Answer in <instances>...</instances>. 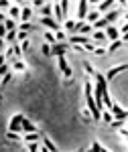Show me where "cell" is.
I'll list each match as a JSON object with an SVG mask.
<instances>
[{"instance_id":"17","label":"cell","mask_w":128,"mask_h":152,"mask_svg":"<svg viewBox=\"0 0 128 152\" xmlns=\"http://www.w3.org/2000/svg\"><path fill=\"white\" fill-rule=\"evenodd\" d=\"M41 14H43V18H49V16H53V6H51V4H45V6L41 8Z\"/></svg>"},{"instance_id":"41","label":"cell","mask_w":128,"mask_h":152,"mask_svg":"<svg viewBox=\"0 0 128 152\" xmlns=\"http://www.w3.org/2000/svg\"><path fill=\"white\" fill-rule=\"evenodd\" d=\"M6 37V28H4V24H0V39H4Z\"/></svg>"},{"instance_id":"13","label":"cell","mask_w":128,"mask_h":152,"mask_svg":"<svg viewBox=\"0 0 128 152\" xmlns=\"http://www.w3.org/2000/svg\"><path fill=\"white\" fill-rule=\"evenodd\" d=\"M120 47H122V41H120V39H118V41H114V43H110V47L106 49V55H112V53H116Z\"/></svg>"},{"instance_id":"1","label":"cell","mask_w":128,"mask_h":152,"mask_svg":"<svg viewBox=\"0 0 128 152\" xmlns=\"http://www.w3.org/2000/svg\"><path fill=\"white\" fill-rule=\"evenodd\" d=\"M59 69H61V73H63L65 81H69V79H71V75H73V71H71V65L67 63L65 55H61V57H59Z\"/></svg>"},{"instance_id":"40","label":"cell","mask_w":128,"mask_h":152,"mask_svg":"<svg viewBox=\"0 0 128 152\" xmlns=\"http://www.w3.org/2000/svg\"><path fill=\"white\" fill-rule=\"evenodd\" d=\"M6 73H8V65L4 63V65L0 67V77H2V75H6Z\"/></svg>"},{"instance_id":"6","label":"cell","mask_w":128,"mask_h":152,"mask_svg":"<svg viewBox=\"0 0 128 152\" xmlns=\"http://www.w3.org/2000/svg\"><path fill=\"white\" fill-rule=\"evenodd\" d=\"M23 114H16V116H12L10 120V126H8V132H21V122H23Z\"/></svg>"},{"instance_id":"10","label":"cell","mask_w":128,"mask_h":152,"mask_svg":"<svg viewBox=\"0 0 128 152\" xmlns=\"http://www.w3.org/2000/svg\"><path fill=\"white\" fill-rule=\"evenodd\" d=\"M77 6H79V8H77V16H79V20H83V18L88 16V12H90V10H88V6H90V4H88V0H82Z\"/></svg>"},{"instance_id":"44","label":"cell","mask_w":128,"mask_h":152,"mask_svg":"<svg viewBox=\"0 0 128 152\" xmlns=\"http://www.w3.org/2000/svg\"><path fill=\"white\" fill-rule=\"evenodd\" d=\"M21 49H23V51H24V49H29V39H26V41H23V45H21Z\"/></svg>"},{"instance_id":"25","label":"cell","mask_w":128,"mask_h":152,"mask_svg":"<svg viewBox=\"0 0 128 152\" xmlns=\"http://www.w3.org/2000/svg\"><path fill=\"white\" fill-rule=\"evenodd\" d=\"M24 140H26V142H37V140H39V134H37V132H31V134H24Z\"/></svg>"},{"instance_id":"27","label":"cell","mask_w":128,"mask_h":152,"mask_svg":"<svg viewBox=\"0 0 128 152\" xmlns=\"http://www.w3.org/2000/svg\"><path fill=\"white\" fill-rule=\"evenodd\" d=\"M85 18H88V20H90V23H96V20H98V18H100V14H98V12H88V16H85ZM88 23V24H90Z\"/></svg>"},{"instance_id":"18","label":"cell","mask_w":128,"mask_h":152,"mask_svg":"<svg viewBox=\"0 0 128 152\" xmlns=\"http://www.w3.org/2000/svg\"><path fill=\"white\" fill-rule=\"evenodd\" d=\"M43 146H45V148H47V150H49V152H57V146H55L53 142L49 140L47 136H45V138H43Z\"/></svg>"},{"instance_id":"34","label":"cell","mask_w":128,"mask_h":152,"mask_svg":"<svg viewBox=\"0 0 128 152\" xmlns=\"http://www.w3.org/2000/svg\"><path fill=\"white\" fill-rule=\"evenodd\" d=\"M100 116H102V120H104V122H112V114H110V112H102Z\"/></svg>"},{"instance_id":"50","label":"cell","mask_w":128,"mask_h":152,"mask_svg":"<svg viewBox=\"0 0 128 152\" xmlns=\"http://www.w3.org/2000/svg\"><path fill=\"white\" fill-rule=\"evenodd\" d=\"M79 152H83V150H79Z\"/></svg>"},{"instance_id":"9","label":"cell","mask_w":128,"mask_h":152,"mask_svg":"<svg viewBox=\"0 0 128 152\" xmlns=\"http://www.w3.org/2000/svg\"><path fill=\"white\" fill-rule=\"evenodd\" d=\"M90 41H96V45H100V43H106L108 39H106V33H104V31H93L92 37H90Z\"/></svg>"},{"instance_id":"24","label":"cell","mask_w":128,"mask_h":152,"mask_svg":"<svg viewBox=\"0 0 128 152\" xmlns=\"http://www.w3.org/2000/svg\"><path fill=\"white\" fill-rule=\"evenodd\" d=\"M10 18L12 20L21 18V8H18V6H10Z\"/></svg>"},{"instance_id":"43","label":"cell","mask_w":128,"mask_h":152,"mask_svg":"<svg viewBox=\"0 0 128 152\" xmlns=\"http://www.w3.org/2000/svg\"><path fill=\"white\" fill-rule=\"evenodd\" d=\"M90 116H92V114H90L88 110H83V120H85V122H90Z\"/></svg>"},{"instance_id":"5","label":"cell","mask_w":128,"mask_h":152,"mask_svg":"<svg viewBox=\"0 0 128 152\" xmlns=\"http://www.w3.org/2000/svg\"><path fill=\"white\" fill-rule=\"evenodd\" d=\"M122 71H126V63H122V65H118V67H112V69H110V71H108V73L104 75L106 83L110 81V79H114V77H116L118 73H122Z\"/></svg>"},{"instance_id":"48","label":"cell","mask_w":128,"mask_h":152,"mask_svg":"<svg viewBox=\"0 0 128 152\" xmlns=\"http://www.w3.org/2000/svg\"><path fill=\"white\" fill-rule=\"evenodd\" d=\"M39 152H49V150H47L45 146H41V148H39Z\"/></svg>"},{"instance_id":"16","label":"cell","mask_w":128,"mask_h":152,"mask_svg":"<svg viewBox=\"0 0 128 152\" xmlns=\"http://www.w3.org/2000/svg\"><path fill=\"white\" fill-rule=\"evenodd\" d=\"M35 26H33V23H18V26H16V31H23V33H29V31H33Z\"/></svg>"},{"instance_id":"37","label":"cell","mask_w":128,"mask_h":152,"mask_svg":"<svg viewBox=\"0 0 128 152\" xmlns=\"http://www.w3.org/2000/svg\"><path fill=\"white\" fill-rule=\"evenodd\" d=\"M83 152H100V144H98V142H93L92 148H90V150H83Z\"/></svg>"},{"instance_id":"14","label":"cell","mask_w":128,"mask_h":152,"mask_svg":"<svg viewBox=\"0 0 128 152\" xmlns=\"http://www.w3.org/2000/svg\"><path fill=\"white\" fill-rule=\"evenodd\" d=\"M118 16H120V10H110L108 14H106V18H104V20H106L108 24H112L114 20H118Z\"/></svg>"},{"instance_id":"19","label":"cell","mask_w":128,"mask_h":152,"mask_svg":"<svg viewBox=\"0 0 128 152\" xmlns=\"http://www.w3.org/2000/svg\"><path fill=\"white\" fill-rule=\"evenodd\" d=\"M53 14H55V18H57V20H63V12H61L59 2H55V4H53Z\"/></svg>"},{"instance_id":"46","label":"cell","mask_w":128,"mask_h":152,"mask_svg":"<svg viewBox=\"0 0 128 152\" xmlns=\"http://www.w3.org/2000/svg\"><path fill=\"white\" fill-rule=\"evenodd\" d=\"M4 63H6V57H4V55H0V67H2Z\"/></svg>"},{"instance_id":"11","label":"cell","mask_w":128,"mask_h":152,"mask_svg":"<svg viewBox=\"0 0 128 152\" xmlns=\"http://www.w3.org/2000/svg\"><path fill=\"white\" fill-rule=\"evenodd\" d=\"M21 130H24L26 134H31V132H37L35 124H33L31 120H26V118H23V122H21Z\"/></svg>"},{"instance_id":"8","label":"cell","mask_w":128,"mask_h":152,"mask_svg":"<svg viewBox=\"0 0 128 152\" xmlns=\"http://www.w3.org/2000/svg\"><path fill=\"white\" fill-rule=\"evenodd\" d=\"M106 39H110L112 43L120 39V33H118L116 26H112V24H108V26H106Z\"/></svg>"},{"instance_id":"21","label":"cell","mask_w":128,"mask_h":152,"mask_svg":"<svg viewBox=\"0 0 128 152\" xmlns=\"http://www.w3.org/2000/svg\"><path fill=\"white\" fill-rule=\"evenodd\" d=\"M114 2L112 0H104V2H100V6H98V10L100 12H106V10H110V6H112Z\"/></svg>"},{"instance_id":"7","label":"cell","mask_w":128,"mask_h":152,"mask_svg":"<svg viewBox=\"0 0 128 152\" xmlns=\"http://www.w3.org/2000/svg\"><path fill=\"white\" fill-rule=\"evenodd\" d=\"M67 43H69V45H79V47H85V45H88V43H90V37H83V35H75V37H69V39H67Z\"/></svg>"},{"instance_id":"3","label":"cell","mask_w":128,"mask_h":152,"mask_svg":"<svg viewBox=\"0 0 128 152\" xmlns=\"http://www.w3.org/2000/svg\"><path fill=\"white\" fill-rule=\"evenodd\" d=\"M110 114H112V118H116V120H126V110H122L118 104H112L110 105Z\"/></svg>"},{"instance_id":"32","label":"cell","mask_w":128,"mask_h":152,"mask_svg":"<svg viewBox=\"0 0 128 152\" xmlns=\"http://www.w3.org/2000/svg\"><path fill=\"white\" fill-rule=\"evenodd\" d=\"M6 138H8V140H21L18 132H8V134H6Z\"/></svg>"},{"instance_id":"42","label":"cell","mask_w":128,"mask_h":152,"mask_svg":"<svg viewBox=\"0 0 128 152\" xmlns=\"http://www.w3.org/2000/svg\"><path fill=\"white\" fill-rule=\"evenodd\" d=\"M6 6H10V2L8 0H0V8H6Z\"/></svg>"},{"instance_id":"28","label":"cell","mask_w":128,"mask_h":152,"mask_svg":"<svg viewBox=\"0 0 128 152\" xmlns=\"http://www.w3.org/2000/svg\"><path fill=\"white\" fill-rule=\"evenodd\" d=\"M59 6H61V12H63V16H65L67 10H69V2H67V0H61V2H59Z\"/></svg>"},{"instance_id":"22","label":"cell","mask_w":128,"mask_h":152,"mask_svg":"<svg viewBox=\"0 0 128 152\" xmlns=\"http://www.w3.org/2000/svg\"><path fill=\"white\" fill-rule=\"evenodd\" d=\"M124 124H126V120H112V122H110V126H112L114 130L124 128Z\"/></svg>"},{"instance_id":"38","label":"cell","mask_w":128,"mask_h":152,"mask_svg":"<svg viewBox=\"0 0 128 152\" xmlns=\"http://www.w3.org/2000/svg\"><path fill=\"white\" fill-rule=\"evenodd\" d=\"M83 67H85V71H88L90 75H96V71H93V67L90 65V63H83Z\"/></svg>"},{"instance_id":"33","label":"cell","mask_w":128,"mask_h":152,"mask_svg":"<svg viewBox=\"0 0 128 152\" xmlns=\"http://www.w3.org/2000/svg\"><path fill=\"white\" fill-rule=\"evenodd\" d=\"M92 53L100 57V55H106V49H102V47H93V51H92Z\"/></svg>"},{"instance_id":"47","label":"cell","mask_w":128,"mask_h":152,"mask_svg":"<svg viewBox=\"0 0 128 152\" xmlns=\"http://www.w3.org/2000/svg\"><path fill=\"white\" fill-rule=\"evenodd\" d=\"M4 49V39H0V51Z\"/></svg>"},{"instance_id":"29","label":"cell","mask_w":128,"mask_h":152,"mask_svg":"<svg viewBox=\"0 0 128 152\" xmlns=\"http://www.w3.org/2000/svg\"><path fill=\"white\" fill-rule=\"evenodd\" d=\"M12 79V73L10 71H8V73H6V75H2V77H0V83H2V87H4V85H6V83L10 81Z\"/></svg>"},{"instance_id":"2","label":"cell","mask_w":128,"mask_h":152,"mask_svg":"<svg viewBox=\"0 0 128 152\" xmlns=\"http://www.w3.org/2000/svg\"><path fill=\"white\" fill-rule=\"evenodd\" d=\"M69 49H71L69 43H55V45L51 47V57H53V55L61 57V55H65V53H67Z\"/></svg>"},{"instance_id":"45","label":"cell","mask_w":128,"mask_h":152,"mask_svg":"<svg viewBox=\"0 0 128 152\" xmlns=\"http://www.w3.org/2000/svg\"><path fill=\"white\" fill-rule=\"evenodd\" d=\"M35 6H41V8H43V6H45V2H43V0H35Z\"/></svg>"},{"instance_id":"15","label":"cell","mask_w":128,"mask_h":152,"mask_svg":"<svg viewBox=\"0 0 128 152\" xmlns=\"http://www.w3.org/2000/svg\"><path fill=\"white\" fill-rule=\"evenodd\" d=\"M4 28H6V33H10V31H16V26H18V23H16V20H12V18H6V20H4Z\"/></svg>"},{"instance_id":"4","label":"cell","mask_w":128,"mask_h":152,"mask_svg":"<svg viewBox=\"0 0 128 152\" xmlns=\"http://www.w3.org/2000/svg\"><path fill=\"white\" fill-rule=\"evenodd\" d=\"M41 24L45 26L49 33H57V31H59V23L53 20V16H49V18H41Z\"/></svg>"},{"instance_id":"20","label":"cell","mask_w":128,"mask_h":152,"mask_svg":"<svg viewBox=\"0 0 128 152\" xmlns=\"http://www.w3.org/2000/svg\"><path fill=\"white\" fill-rule=\"evenodd\" d=\"M106 26H108V23H106L104 18H100V20H96V23L92 24L93 31H102V28H106Z\"/></svg>"},{"instance_id":"26","label":"cell","mask_w":128,"mask_h":152,"mask_svg":"<svg viewBox=\"0 0 128 152\" xmlns=\"http://www.w3.org/2000/svg\"><path fill=\"white\" fill-rule=\"evenodd\" d=\"M8 43H14L16 45V31H10V33H6V37H4Z\"/></svg>"},{"instance_id":"36","label":"cell","mask_w":128,"mask_h":152,"mask_svg":"<svg viewBox=\"0 0 128 152\" xmlns=\"http://www.w3.org/2000/svg\"><path fill=\"white\" fill-rule=\"evenodd\" d=\"M41 51H43V55H47V57H51V47H49V45H43V47H41Z\"/></svg>"},{"instance_id":"30","label":"cell","mask_w":128,"mask_h":152,"mask_svg":"<svg viewBox=\"0 0 128 152\" xmlns=\"http://www.w3.org/2000/svg\"><path fill=\"white\" fill-rule=\"evenodd\" d=\"M14 69H16V71H24V69H26V65H24L21 59H16V61H14Z\"/></svg>"},{"instance_id":"12","label":"cell","mask_w":128,"mask_h":152,"mask_svg":"<svg viewBox=\"0 0 128 152\" xmlns=\"http://www.w3.org/2000/svg\"><path fill=\"white\" fill-rule=\"evenodd\" d=\"M31 16H33L31 6H23V8H21V23H29V20H31Z\"/></svg>"},{"instance_id":"23","label":"cell","mask_w":128,"mask_h":152,"mask_svg":"<svg viewBox=\"0 0 128 152\" xmlns=\"http://www.w3.org/2000/svg\"><path fill=\"white\" fill-rule=\"evenodd\" d=\"M45 41H47V45L53 47V45L57 43V41H55V33H49V31H47V33H45Z\"/></svg>"},{"instance_id":"31","label":"cell","mask_w":128,"mask_h":152,"mask_svg":"<svg viewBox=\"0 0 128 152\" xmlns=\"http://www.w3.org/2000/svg\"><path fill=\"white\" fill-rule=\"evenodd\" d=\"M29 33H23V31H16V41H26Z\"/></svg>"},{"instance_id":"49","label":"cell","mask_w":128,"mask_h":152,"mask_svg":"<svg viewBox=\"0 0 128 152\" xmlns=\"http://www.w3.org/2000/svg\"><path fill=\"white\" fill-rule=\"evenodd\" d=\"M100 152H110V150H106V148H102V146H100Z\"/></svg>"},{"instance_id":"35","label":"cell","mask_w":128,"mask_h":152,"mask_svg":"<svg viewBox=\"0 0 128 152\" xmlns=\"http://www.w3.org/2000/svg\"><path fill=\"white\" fill-rule=\"evenodd\" d=\"M29 152H39V144L37 142H29Z\"/></svg>"},{"instance_id":"39","label":"cell","mask_w":128,"mask_h":152,"mask_svg":"<svg viewBox=\"0 0 128 152\" xmlns=\"http://www.w3.org/2000/svg\"><path fill=\"white\" fill-rule=\"evenodd\" d=\"M73 28H75V23L73 20H67L65 23V31H73Z\"/></svg>"}]
</instances>
